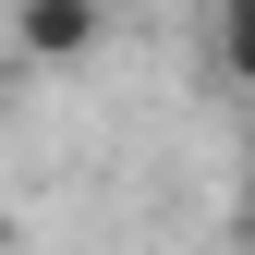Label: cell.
<instances>
[{"label":"cell","instance_id":"obj_1","mask_svg":"<svg viewBox=\"0 0 255 255\" xmlns=\"http://www.w3.org/2000/svg\"><path fill=\"white\" fill-rule=\"evenodd\" d=\"M98 0H12V49L24 61H85V49H98Z\"/></svg>","mask_w":255,"mask_h":255}]
</instances>
